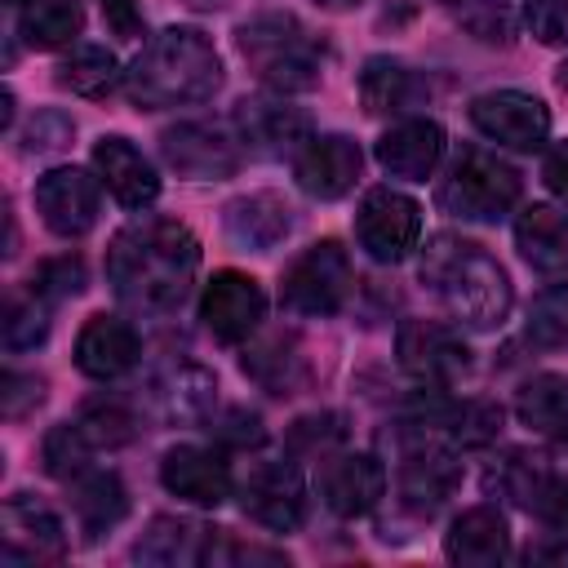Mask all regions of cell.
Instances as JSON below:
<instances>
[{
  "instance_id": "obj_46",
  "label": "cell",
  "mask_w": 568,
  "mask_h": 568,
  "mask_svg": "<svg viewBox=\"0 0 568 568\" xmlns=\"http://www.w3.org/2000/svg\"><path fill=\"white\" fill-rule=\"evenodd\" d=\"M102 18H106L111 36H120V40H138L142 36V9H138V0H102Z\"/></svg>"
},
{
  "instance_id": "obj_16",
  "label": "cell",
  "mask_w": 568,
  "mask_h": 568,
  "mask_svg": "<svg viewBox=\"0 0 568 568\" xmlns=\"http://www.w3.org/2000/svg\"><path fill=\"white\" fill-rule=\"evenodd\" d=\"M0 528H4L0 532V541H4L0 559L4 564H40V559H62L67 555L62 519L49 506H40L36 497H27V493L4 501Z\"/></svg>"
},
{
  "instance_id": "obj_9",
  "label": "cell",
  "mask_w": 568,
  "mask_h": 568,
  "mask_svg": "<svg viewBox=\"0 0 568 568\" xmlns=\"http://www.w3.org/2000/svg\"><path fill=\"white\" fill-rule=\"evenodd\" d=\"M395 355L404 373H413L426 386H453L470 368V351L462 333L439 320H404L395 333Z\"/></svg>"
},
{
  "instance_id": "obj_37",
  "label": "cell",
  "mask_w": 568,
  "mask_h": 568,
  "mask_svg": "<svg viewBox=\"0 0 568 568\" xmlns=\"http://www.w3.org/2000/svg\"><path fill=\"white\" fill-rule=\"evenodd\" d=\"M89 453H93V444H89V435H84L75 422L53 426V430L44 435V448H40L44 470H49L53 479H67V484L89 470Z\"/></svg>"
},
{
  "instance_id": "obj_29",
  "label": "cell",
  "mask_w": 568,
  "mask_h": 568,
  "mask_svg": "<svg viewBox=\"0 0 568 568\" xmlns=\"http://www.w3.org/2000/svg\"><path fill=\"white\" fill-rule=\"evenodd\" d=\"M515 417L550 439L568 435V377L564 373H537L515 390Z\"/></svg>"
},
{
  "instance_id": "obj_51",
  "label": "cell",
  "mask_w": 568,
  "mask_h": 568,
  "mask_svg": "<svg viewBox=\"0 0 568 568\" xmlns=\"http://www.w3.org/2000/svg\"><path fill=\"white\" fill-rule=\"evenodd\" d=\"M9 4H18V0H9ZM22 4H27V0H22Z\"/></svg>"
},
{
  "instance_id": "obj_39",
  "label": "cell",
  "mask_w": 568,
  "mask_h": 568,
  "mask_svg": "<svg viewBox=\"0 0 568 568\" xmlns=\"http://www.w3.org/2000/svg\"><path fill=\"white\" fill-rule=\"evenodd\" d=\"M342 435H346V426H342L337 413H315V417L293 422L288 448H293L297 457H324V453H333V444H337Z\"/></svg>"
},
{
  "instance_id": "obj_24",
  "label": "cell",
  "mask_w": 568,
  "mask_h": 568,
  "mask_svg": "<svg viewBox=\"0 0 568 568\" xmlns=\"http://www.w3.org/2000/svg\"><path fill=\"white\" fill-rule=\"evenodd\" d=\"M444 555L466 568H493L510 555V524L497 506H470L453 519L444 537Z\"/></svg>"
},
{
  "instance_id": "obj_35",
  "label": "cell",
  "mask_w": 568,
  "mask_h": 568,
  "mask_svg": "<svg viewBox=\"0 0 568 568\" xmlns=\"http://www.w3.org/2000/svg\"><path fill=\"white\" fill-rule=\"evenodd\" d=\"M49 333V297L44 293H9L4 302V346L9 351H31Z\"/></svg>"
},
{
  "instance_id": "obj_20",
  "label": "cell",
  "mask_w": 568,
  "mask_h": 568,
  "mask_svg": "<svg viewBox=\"0 0 568 568\" xmlns=\"http://www.w3.org/2000/svg\"><path fill=\"white\" fill-rule=\"evenodd\" d=\"M160 484L191 506H222L231 497V466L213 448L178 444L160 462Z\"/></svg>"
},
{
  "instance_id": "obj_22",
  "label": "cell",
  "mask_w": 568,
  "mask_h": 568,
  "mask_svg": "<svg viewBox=\"0 0 568 568\" xmlns=\"http://www.w3.org/2000/svg\"><path fill=\"white\" fill-rule=\"evenodd\" d=\"M222 226H226L231 244L253 248V253H271L293 231V209L275 191H253V195H235L222 209Z\"/></svg>"
},
{
  "instance_id": "obj_1",
  "label": "cell",
  "mask_w": 568,
  "mask_h": 568,
  "mask_svg": "<svg viewBox=\"0 0 568 568\" xmlns=\"http://www.w3.org/2000/svg\"><path fill=\"white\" fill-rule=\"evenodd\" d=\"M200 271V240L173 217L129 222L106 248V284L133 315H173Z\"/></svg>"
},
{
  "instance_id": "obj_47",
  "label": "cell",
  "mask_w": 568,
  "mask_h": 568,
  "mask_svg": "<svg viewBox=\"0 0 568 568\" xmlns=\"http://www.w3.org/2000/svg\"><path fill=\"white\" fill-rule=\"evenodd\" d=\"M541 178H546V186L555 191V200H559V204L568 209V142H555V146L546 151Z\"/></svg>"
},
{
  "instance_id": "obj_28",
  "label": "cell",
  "mask_w": 568,
  "mask_h": 568,
  "mask_svg": "<svg viewBox=\"0 0 568 568\" xmlns=\"http://www.w3.org/2000/svg\"><path fill=\"white\" fill-rule=\"evenodd\" d=\"M426 93H430L426 80L395 58H368L359 71V98H364V111L373 115H399L417 106Z\"/></svg>"
},
{
  "instance_id": "obj_32",
  "label": "cell",
  "mask_w": 568,
  "mask_h": 568,
  "mask_svg": "<svg viewBox=\"0 0 568 568\" xmlns=\"http://www.w3.org/2000/svg\"><path fill=\"white\" fill-rule=\"evenodd\" d=\"M546 479H550L546 457L515 448V453H506L501 462H493V470H488L484 484H488V493H497V497H506V501L532 510L537 497H541V488H546Z\"/></svg>"
},
{
  "instance_id": "obj_41",
  "label": "cell",
  "mask_w": 568,
  "mask_h": 568,
  "mask_svg": "<svg viewBox=\"0 0 568 568\" xmlns=\"http://www.w3.org/2000/svg\"><path fill=\"white\" fill-rule=\"evenodd\" d=\"M528 31L541 44H568V0H528Z\"/></svg>"
},
{
  "instance_id": "obj_23",
  "label": "cell",
  "mask_w": 568,
  "mask_h": 568,
  "mask_svg": "<svg viewBox=\"0 0 568 568\" xmlns=\"http://www.w3.org/2000/svg\"><path fill=\"white\" fill-rule=\"evenodd\" d=\"M138 364V333L120 315H89L75 337V368L93 382H111Z\"/></svg>"
},
{
  "instance_id": "obj_11",
  "label": "cell",
  "mask_w": 568,
  "mask_h": 568,
  "mask_svg": "<svg viewBox=\"0 0 568 568\" xmlns=\"http://www.w3.org/2000/svg\"><path fill=\"white\" fill-rule=\"evenodd\" d=\"M240 506L271 532H293L306 519V484L293 462H257L240 484Z\"/></svg>"
},
{
  "instance_id": "obj_12",
  "label": "cell",
  "mask_w": 568,
  "mask_h": 568,
  "mask_svg": "<svg viewBox=\"0 0 568 568\" xmlns=\"http://www.w3.org/2000/svg\"><path fill=\"white\" fill-rule=\"evenodd\" d=\"M36 213L40 222L62 235L75 240L84 231H93L98 213H102V195H98V178H89L75 164H58L36 182Z\"/></svg>"
},
{
  "instance_id": "obj_18",
  "label": "cell",
  "mask_w": 568,
  "mask_h": 568,
  "mask_svg": "<svg viewBox=\"0 0 568 568\" xmlns=\"http://www.w3.org/2000/svg\"><path fill=\"white\" fill-rule=\"evenodd\" d=\"M359 146L346 133H320L297 155V186L311 200H342L359 178Z\"/></svg>"
},
{
  "instance_id": "obj_31",
  "label": "cell",
  "mask_w": 568,
  "mask_h": 568,
  "mask_svg": "<svg viewBox=\"0 0 568 568\" xmlns=\"http://www.w3.org/2000/svg\"><path fill=\"white\" fill-rule=\"evenodd\" d=\"M84 27V13L75 0H27L22 4V18H18V31L31 49H58V44H71Z\"/></svg>"
},
{
  "instance_id": "obj_2",
  "label": "cell",
  "mask_w": 568,
  "mask_h": 568,
  "mask_svg": "<svg viewBox=\"0 0 568 568\" xmlns=\"http://www.w3.org/2000/svg\"><path fill=\"white\" fill-rule=\"evenodd\" d=\"M124 89L142 111L204 102L222 89V58L204 31L164 27L142 44L133 67L124 71Z\"/></svg>"
},
{
  "instance_id": "obj_49",
  "label": "cell",
  "mask_w": 568,
  "mask_h": 568,
  "mask_svg": "<svg viewBox=\"0 0 568 568\" xmlns=\"http://www.w3.org/2000/svg\"><path fill=\"white\" fill-rule=\"evenodd\" d=\"M315 4H324V9H355V4H364V0H315Z\"/></svg>"
},
{
  "instance_id": "obj_10",
  "label": "cell",
  "mask_w": 568,
  "mask_h": 568,
  "mask_svg": "<svg viewBox=\"0 0 568 568\" xmlns=\"http://www.w3.org/2000/svg\"><path fill=\"white\" fill-rule=\"evenodd\" d=\"M470 124L497 146L532 151L550 133V111L541 98H532L524 89H493L470 102Z\"/></svg>"
},
{
  "instance_id": "obj_40",
  "label": "cell",
  "mask_w": 568,
  "mask_h": 568,
  "mask_svg": "<svg viewBox=\"0 0 568 568\" xmlns=\"http://www.w3.org/2000/svg\"><path fill=\"white\" fill-rule=\"evenodd\" d=\"M36 293H44L49 302L58 297H75L84 288V262L75 253H62V257H49L36 266V280H31Z\"/></svg>"
},
{
  "instance_id": "obj_14",
  "label": "cell",
  "mask_w": 568,
  "mask_h": 568,
  "mask_svg": "<svg viewBox=\"0 0 568 568\" xmlns=\"http://www.w3.org/2000/svg\"><path fill=\"white\" fill-rule=\"evenodd\" d=\"M235 133L253 155H302V146L311 142V115L288 106L284 98H253L235 106Z\"/></svg>"
},
{
  "instance_id": "obj_15",
  "label": "cell",
  "mask_w": 568,
  "mask_h": 568,
  "mask_svg": "<svg viewBox=\"0 0 568 568\" xmlns=\"http://www.w3.org/2000/svg\"><path fill=\"white\" fill-rule=\"evenodd\" d=\"M386 493V466L373 453H324L320 457V497L333 515L359 519Z\"/></svg>"
},
{
  "instance_id": "obj_34",
  "label": "cell",
  "mask_w": 568,
  "mask_h": 568,
  "mask_svg": "<svg viewBox=\"0 0 568 568\" xmlns=\"http://www.w3.org/2000/svg\"><path fill=\"white\" fill-rule=\"evenodd\" d=\"M115 80H120V62L102 44H75L58 67V84L80 98H102L115 89Z\"/></svg>"
},
{
  "instance_id": "obj_19",
  "label": "cell",
  "mask_w": 568,
  "mask_h": 568,
  "mask_svg": "<svg viewBox=\"0 0 568 568\" xmlns=\"http://www.w3.org/2000/svg\"><path fill=\"white\" fill-rule=\"evenodd\" d=\"M457 484H462V466L453 462V453L435 448L426 435H417V444L404 448V457H399V497H404L408 510H417V515L439 510L453 497Z\"/></svg>"
},
{
  "instance_id": "obj_27",
  "label": "cell",
  "mask_w": 568,
  "mask_h": 568,
  "mask_svg": "<svg viewBox=\"0 0 568 568\" xmlns=\"http://www.w3.org/2000/svg\"><path fill=\"white\" fill-rule=\"evenodd\" d=\"M515 244L528 266H537L546 275L568 271V213H559L550 204H528L515 217Z\"/></svg>"
},
{
  "instance_id": "obj_42",
  "label": "cell",
  "mask_w": 568,
  "mask_h": 568,
  "mask_svg": "<svg viewBox=\"0 0 568 568\" xmlns=\"http://www.w3.org/2000/svg\"><path fill=\"white\" fill-rule=\"evenodd\" d=\"M71 133H75V124L62 115V111H40L31 124H27V133H22V151L31 155V151H58L62 142H71Z\"/></svg>"
},
{
  "instance_id": "obj_50",
  "label": "cell",
  "mask_w": 568,
  "mask_h": 568,
  "mask_svg": "<svg viewBox=\"0 0 568 568\" xmlns=\"http://www.w3.org/2000/svg\"><path fill=\"white\" fill-rule=\"evenodd\" d=\"M559 84H564V89H568V62H564V67H559Z\"/></svg>"
},
{
  "instance_id": "obj_6",
  "label": "cell",
  "mask_w": 568,
  "mask_h": 568,
  "mask_svg": "<svg viewBox=\"0 0 568 568\" xmlns=\"http://www.w3.org/2000/svg\"><path fill=\"white\" fill-rule=\"evenodd\" d=\"M355 288V271H351V257L337 240H320L311 244L306 253H297L280 280V302L288 315H333L346 306Z\"/></svg>"
},
{
  "instance_id": "obj_25",
  "label": "cell",
  "mask_w": 568,
  "mask_h": 568,
  "mask_svg": "<svg viewBox=\"0 0 568 568\" xmlns=\"http://www.w3.org/2000/svg\"><path fill=\"white\" fill-rule=\"evenodd\" d=\"M155 404L169 422L182 426H204L213 422V404H217V382L209 368L200 364H173L160 382H155Z\"/></svg>"
},
{
  "instance_id": "obj_21",
  "label": "cell",
  "mask_w": 568,
  "mask_h": 568,
  "mask_svg": "<svg viewBox=\"0 0 568 568\" xmlns=\"http://www.w3.org/2000/svg\"><path fill=\"white\" fill-rule=\"evenodd\" d=\"M93 169L102 178V186L115 195V204L124 209H146L155 195H160V178L151 169V160L120 133L111 138H98L93 146Z\"/></svg>"
},
{
  "instance_id": "obj_26",
  "label": "cell",
  "mask_w": 568,
  "mask_h": 568,
  "mask_svg": "<svg viewBox=\"0 0 568 568\" xmlns=\"http://www.w3.org/2000/svg\"><path fill=\"white\" fill-rule=\"evenodd\" d=\"M213 532L217 528H204L195 519H173V515H160L151 519V528L138 537L133 546V559L142 564H204L209 559V546H213Z\"/></svg>"
},
{
  "instance_id": "obj_5",
  "label": "cell",
  "mask_w": 568,
  "mask_h": 568,
  "mask_svg": "<svg viewBox=\"0 0 568 568\" xmlns=\"http://www.w3.org/2000/svg\"><path fill=\"white\" fill-rule=\"evenodd\" d=\"M515 200L519 173L484 146H462L448 164V178L439 182V209L462 222H497L515 209Z\"/></svg>"
},
{
  "instance_id": "obj_33",
  "label": "cell",
  "mask_w": 568,
  "mask_h": 568,
  "mask_svg": "<svg viewBox=\"0 0 568 568\" xmlns=\"http://www.w3.org/2000/svg\"><path fill=\"white\" fill-rule=\"evenodd\" d=\"M244 373H248L253 382H262L271 395H293L297 382H302V355H297V342L284 337V333L266 337L262 346L244 351Z\"/></svg>"
},
{
  "instance_id": "obj_48",
  "label": "cell",
  "mask_w": 568,
  "mask_h": 568,
  "mask_svg": "<svg viewBox=\"0 0 568 568\" xmlns=\"http://www.w3.org/2000/svg\"><path fill=\"white\" fill-rule=\"evenodd\" d=\"M546 559L568 564V541H546V546H532L528 550V564H546Z\"/></svg>"
},
{
  "instance_id": "obj_3",
  "label": "cell",
  "mask_w": 568,
  "mask_h": 568,
  "mask_svg": "<svg viewBox=\"0 0 568 568\" xmlns=\"http://www.w3.org/2000/svg\"><path fill=\"white\" fill-rule=\"evenodd\" d=\"M422 280L439 293L448 315L462 328H501L510 315V275L506 266L475 240L462 235H435L422 253Z\"/></svg>"
},
{
  "instance_id": "obj_8",
  "label": "cell",
  "mask_w": 568,
  "mask_h": 568,
  "mask_svg": "<svg viewBox=\"0 0 568 568\" xmlns=\"http://www.w3.org/2000/svg\"><path fill=\"white\" fill-rule=\"evenodd\" d=\"M160 151L169 160V169H178L182 178L209 182V178H231L240 169V133H231L226 124H209V120H182L173 129L160 133Z\"/></svg>"
},
{
  "instance_id": "obj_43",
  "label": "cell",
  "mask_w": 568,
  "mask_h": 568,
  "mask_svg": "<svg viewBox=\"0 0 568 568\" xmlns=\"http://www.w3.org/2000/svg\"><path fill=\"white\" fill-rule=\"evenodd\" d=\"M213 426H217V439L231 444V448H248V444H262V439H266L262 417L248 413V408H231V413H226L222 422H213Z\"/></svg>"
},
{
  "instance_id": "obj_7",
  "label": "cell",
  "mask_w": 568,
  "mask_h": 568,
  "mask_svg": "<svg viewBox=\"0 0 568 568\" xmlns=\"http://www.w3.org/2000/svg\"><path fill=\"white\" fill-rule=\"evenodd\" d=\"M355 240L359 248L382 262V266H395L404 262L417 240H422V204L395 186H373L364 200H359V213H355Z\"/></svg>"
},
{
  "instance_id": "obj_17",
  "label": "cell",
  "mask_w": 568,
  "mask_h": 568,
  "mask_svg": "<svg viewBox=\"0 0 568 568\" xmlns=\"http://www.w3.org/2000/svg\"><path fill=\"white\" fill-rule=\"evenodd\" d=\"M444 160V129L439 120H426V115H408L399 124H390L382 138H377V164L390 173V178H404V182H426Z\"/></svg>"
},
{
  "instance_id": "obj_38",
  "label": "cell",
  "mask_w": 568,
  "mask_h": 568,
  "mask_svg": "<svg viewBox=\"0 0 568 568\" xmlns=\"http://www.w3.org/2000/svg\"><path fill=\"white\" fill-rule=\"evenodd\" d=\"M528 342L559 351L568 346V284H550L528 306Z\"/></svg>"
},
{
  "instance_id": "obj_36",
  "label": "cell",
  "mask_w": 568,
  "mask_h": 568,
  "mask_svg": "<svg viewBox=\"0 0 568 568\" xmlns=\"http://www.w3.org/2000/svg\"><path fill=\"white\" fill-rule=\"evenodd\" d=\"M75 426L89 435L93 448H120V444H129L138 435V417L120 399H93V404H84L80 417H75Z\"/></svg>"
},
{
  "instance_id": "obj_44",
  "label": "cell",
  "mask_w": 568,
  "mask_h": 568,
  "mask_svg": "<svg viewBox=\"0 0 568 568\" xmlns=\"http://www.w3.org/2000/svg\"><path fill=\"white\" fill-rule=\"evenodd\" d=\"M44 399V382L40 377H27V373H4V413L9 417H22L31 404Z\"/></svg>"
},
{
  "instance_id": "obj_4",
  "label": "cell",
  "mask_w": 568,
  "mask_h": 568,
  "mask_svg": "<svg viewBox=\"0 0 568 568\" xmlns=\"http://www.w3.org/2000/svg\"><path fill=\"white\" fill-rule=\"evenodd\" d=\"M244 62L275 93H306L320 84L324 49L293 13H257L235 31Z\"/></svg>"
},
{
  "instance_id": "obj_30",
  "label": "cell",
  "mask_w": 568,
  "mask_h": 568,
  "mask_svg": "<svg viewBox=\"0 0 568 568\" xmlns=\"http://www.w3.org/2000/svg\"><path fill=\"white\" fill-rule=\"evenodd\" d=\"M71 506H75V519L89 537H102L106 528H115L129 510V493L120 484V475L111 470H84L80 479H71Z\"/></svg>"
},
{
  "instance_id": "obj_13",
  "label": "cell",
  "mask_w": 568,
  "mask_h": 568,
  "mask_svg": "<svg viewBox=\"0 0 568 568\" xmlns=\"http://www.w3.org/2000/svg\"><path fill=\"white\" fill-rule=\"evenodd\" d=\"M262 315H266V293H262V284L253 275H244V271H217L204 284L200 320H204V328L217 342H244L248 333H257Z\"/></svg>"
},
{
  "instance_id": "obj_45",
  "label": "cell",
  "mask_w": 568,
  "mask_h": 568,
  "mask_svg": "<svg viewBox=\"0 0 568 568\" xmlns=\"http://www.w3.org/2000/svg\"><path fill=\"white\" fill-rule=\"evenodd\" d=\"M532 510H537L546 524H555V528H568V475H550Z\"/></svg>"
}]
</instances>
